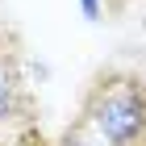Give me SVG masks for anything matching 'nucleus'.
Returning a JSON list of instances; mask_svg holds the SVG:
<instances>
[{"mask_svg":"<svg viewBox=\"0 0 146 146\" xmlns=\"http://www.w3.org/2000/svg\"><path fill=\"white\" fill-rule=\"evenodd\" d=\"M79 121L100 146H146V79L134 71H109L92 84Z\"/></svg>","mask_w":146,"mask_h":146,"instance_id":"1","label":"nucleus"},{"mask_svg":"<svg viewBox=\"0 0 146 146\" xmlns=\"http://www.w3.org/2000/svg\"><path fill=\"white\" fill-rule=\"evenodd\" d=\"M29 113H34V100H29V88H25L21 75V54L13 38L0 29V134L9 125H29Z\"/></svg>","mask_w":146,"mask_h":146,"instance_id":"2","label":"nucleus"},{"mask_svg":"<svg viewBox=\"0 0 146 146\" xmlns=\"http://www.w3.org/2000/svg\"><path fill=\"white\" fill-rule=\"evenodd\" d=\"M50 146H100V142H96V134H92L84 121H75V125H67V129H63Z\"/></svg>","mask_w":146,"mask_h":146,"instance_id":"3","label":"nucleus"},{"mask_svg":"<svg viewBox=\"0 0 146 146\" xmlns=\"http://www.w3.org/2000/svg\"><path fill=\"white\" fill-rule=\"evenodd\" d=\"M0 146H50V142H46V138L38 134L34 125H25V129H17V134H13V138H4V142H0Z\"/></svg>","mask_w":146,"mask_h":146,"instance_id":"4","label":"nucleus"},{"mask_svg":"<svg viewBox=\"0 0 146 146\" xmlns=\"http://www.w3.org/2000/svg\"><path fill=\"white\" fill-rule=\"evenodd\" d=\"M79 9H84V17H88V21H96V17L104 13V0H79Z\"/></svg>","mask_w":146,"mask_h":146,"instance_id":"5","label":"nucleus"}]
</instances>
